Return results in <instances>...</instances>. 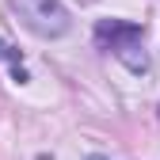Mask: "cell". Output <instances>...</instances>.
I'll return each instance as SVG.
<instances>
[{"mask_svg": "<svg viewBox=\"0 0 160 160\" xmlns=\"http://www.w3.org/2000/svg\"><path fill=\"white\" fill-rule=\"evenodd\" d=\"M95 42L107 46L130 72H145L149 69V53L141 46V27L122 23V19H99L95 23Z\"/></svg>", "mask_w": 160, "mask_h": 160, "instance_id": "1", "label": "cell"}, {"mask_svg": "<svg viewBox=\"0 0 160 160\" xmlns=\"http://www.w3.org/2000/svg\"><path fill=\"white\" fill-rule=\"evenodd\" d=\"M0 57H12V61H19V53H15V50H8L4 42H0Z\"/></svg>", "mask_w": 160, "mask_h": 160, "instance_id": "3", "label": "cell"}, {"mask_svg": "<svg viewBox=\"0 0 160 160\" xmlns=\"http://www.w3.org/2000/svg\"><path fill=\"white\" fill-rule=\"evenodd\" d=\"M12 12L19 15V23L31 34H38V38H61L72 27L69 8L61 0H12Z\"/></svg>", "mask_w": 160, "mask_h": 160, "instance_id": "2", "label": "cell"}]
</instances>
